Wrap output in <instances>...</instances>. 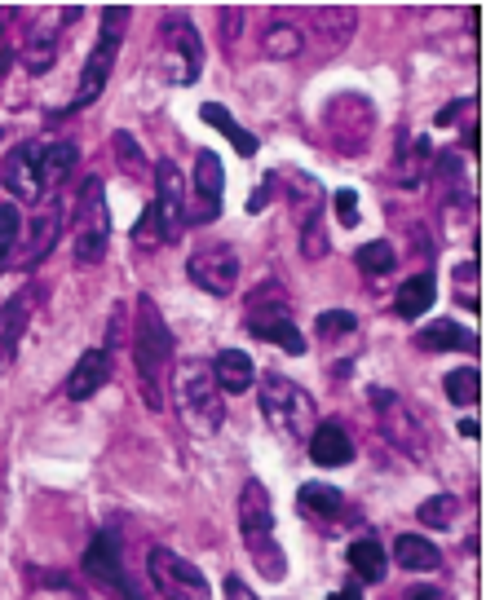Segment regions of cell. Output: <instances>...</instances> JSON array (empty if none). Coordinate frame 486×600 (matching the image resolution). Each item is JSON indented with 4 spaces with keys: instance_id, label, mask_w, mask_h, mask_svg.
Instances as JSON below:
<instances>
[{
    "instance_id": "8",
    "label": "cell",
    "mask_w": 486,
    "mask_h": 600,
    "mask_svg": "<svg viewBox=\"0 0 486 600\" xmlns=\"http://www.w3.org/2000/svg\"><path fill=\"white\" fill-rule=\"evenodd\" d=\"M146 574H151L155 592H160L164 600H213V592H208V578L199 574V565L182 561V556L168 552V548L146 552Z\"/></svg>"
},
{
    "instance_id": "4",
    "label": "cell",
    "mask_w": 486,
    "mask_h": 600,
    "mask_svg": "<svg viewBox=\"0 0 486 600\" xmlns=\"http://www.w3.org/2000/svg\"><path fill=\"white\" fill-rule=\"evenodd\" d=\"M261 415L292 442H310L314 424H319L310 393L301 384H292L288 375H274V371L261 375Z\"/></svg>"
},
{
    "instance_id": "23",
    "label": "cell",
    "mask_w": 486,
    "mask_h": 600,
    "mask_svg": "<svg viewBox=\"0 0 486 600\" xmlns=\"http://www.w3.org/2000/svg\"><path fill=\"white\" fill-rule=\"evenodd\" d=\"M416 349H425V353H442V349L478 353V336H473V331H464L460 323H451V318H438L433 327L416 331Z\"/></svg>"
},
{
    "instance_id": "7",
    "label": "cell",
    "mask_w": 486,
    "mask_h": 600,
    "mask_svg": "<svg viewBox=\"0 0 486 600\" xmlns=\"http://www.w3.org/2000/svg\"><path fill=\"white\" fill-rule=\"evenodd\" d=\"M129 23V9H102V36H98V49L89 53V62H84V75H80V89H76V102L71 106H89L102 98V89H107L111 71H115V58H120V31Z\"/></svg>"
},
{
    "instance_id": "16",
    "label": "cell",
    "mask_w": 486,
    "mask_h": 600,
    "mask_svg": "<svg viewBox=\"0 0 486 600\" xmlns=\"http://www.w3.org/2000/svg\"><path fill=\"white\" fill-rule=\"evenodd\" d=\"M221 159L213 155V150H199V159H195V225H208V221H217V212H221Z\"/></svg>"
},
{
    "instance_id": "43",
    "label": "cell",
    "mask_w": 486,
    "mask_h": 600,
    "mask_svg": "<svg viewBox=\"0 0 486 600\" xmlns=\"http://www.w3.org/2000/svg\"><path fill=\"white\" fill-rule=\"evenodd\" d=\"M9 67H14V49H0V80H5Z\"/></svg>"
},
{
    "instance_id": "3",
    "label": "cell",
    "mask_w": 486,
    "mask_h": 600,
    "mask_svg": "<svg viewBox=\"0 0 486 600\" xmlns=\"http://www.w3.org/2000/svg\"><path fill=\"white\" fill-rule=\"evenodd\" d=\"M173 402H177L186 433L195 437H213L226 424V393L217 389L213 362H195V358L182 362L173 371Z\"/></svg>"
},
{
    "instance_id": "2",
    "label": "cell",
    "mask_w": 486,
    "mask_h": 600,
    "mask_svg": "<svg viewBox=\"0 0 486 600\" xmlns=\"http://www.w3.org/2000/svg\"><path fill=\"white\" fill-rule=\"evenodd\" d=\"M239 534H243V548H248L252 565H257L270 583H283V574H288V556H283L279 534H274L270 490L261 486L257 477L243 481V490H239Z\"/></svg>"
},
{
    "instance_id": "34",
    "label": "cell",
    "mask_w": 486,
    "mask_h": 600,
    "mask_svg": "<svg viewBox=\"0 0 486 600\" xmlns=\"http://www.w3.org/2000/svg\"><path fill=\"white\" fill-rule=\"evenodd\" d=\"M456 512H460L456 495H438V499H425V503H420V508H416V517L425 521V525H438V530H442V525H451V521H456Z\"/></svg>"
},
{
    "instance_id": "45",
    "label": "cell",
    "mask_w": 486,
    "mask_h": 600,
    "mask_svg": "<svg viewBox=\"0 0 486 600\" xmlns=\"http://www.w3.org/2000/svg\"><path fill=\"white\" fill-rule=\"evenodd\" d=\"M460 437H478V420H460Z\"/></svg>"
},
{
    "instance_id": "14",
    "label": "cell",
    "mask_w": 486,
    "mask_h": 600,
    "mask_svg": "<svg viewBox=\"0 0 486 600\" xmlns=\"http://www.w3.org/2000/svg\"><path fill=\"white\" fill-rule=\"evenodd\" d=\"M36 300H40L36 287H23V292L14 300H5V309H0V371L14 362L18 345H23V331L31 323V314H36Z\"/></svg>"
},
{
    "instance_id": "29",
    "label": "cell",
    "mask_w": 486,
    "mask_h": 600,
    "mask_svg": "<svg viewBox=\"0 0 486 600\" xmlns=\"http://www.w3.org/2000/svg\"><path fill=\"white\" fill-rule=\"evenodd\" d=\"M350 565H354V574L363 578V583H380L385 578V548L367 534V539H354L350 543Z\"/></svg>"
},
{
    "instance_id": "37",
    "label": "cell",
    "mask_w": 486,
    "mask_h": 600,
    "mask_svg": "<svg viewBox=\"0 0 486 600\" xmlns=\"http://www.w3.org/2000/svg\"><path fill=\"white\" fill-rule=\"evenodd\" d=\"M301 252H305V261H323V252H327L323 217H310V221H305V230H301Z\"/></svg>"
},
{
    "instance_id": "11",
    "label": "cell",
    "mask_w": 486,
    "mask_h": 600,
    "mask_svg": "<svg viewBox=\"0 0 486 600\" xmlns=\"http://www.w3.org/2000/svg\"><path fill=\"white\" fill-rule=\"evenodd\" d=\"M186 278L199 287V292H208V296H230V292H235V283H239V256H235V248L213 243V248L190 252Z\"/></svg>"
},
{
    "instance_id": "41",
    "label": "cell",
    "mask_w": 486,
    "mask_h": 600,
    "mask_svg": "<svg viewBox=\"0 0 486 600\" xmlns=\"http://www.w3.org/2000/svg\"><path fill=\"white\" fill-rule=\"evenodd\" d=\"M226 600H257L248 592V583L243 578H226Z\"/></svg>"
},
{
    "instance_id": "35",
    "label": "cell",
    "mask_w": 486,
    "mask_h": 600,
    "mask_svg": "<svg viewBox=\"0 0 486 600\" xmlns=\"http://www.w3.org/2000/svg\"><path fill=\"white\" fill-rule=\"evenodd\" d=\"M314 331H319V340L350 336V331H358V318L350 314V309H327V314H319V323H314Z\"/></svg>"
},
{
    "instance_id": "28",
    "label": "cell",
    "mask_w": 486,
    "mask_h": 600,
    "mask_svg": "<svg viewBox=\"0 0 486 600\" xmlns=\"http://www.w3.org/2000/svg\"><path fill=\"white\" fill-rule=\"evenodd\" d=\"M199 115H204V124H213L217 133H226L230 142H235V150H239L243 159H252V155H257V137H252L248 128H239V124H235V115H230V111H221L217 102H204V106H199Z\"/></svg>"
},
{
    "instance_id": "32",
    "label": "cell",
    "mask_w": 486,
    "mask_h": 600,
    "mask_svg": "<svg viewBox=\"0 0 486 600\" xmlns=\"http://www.w3.org/2000/svg\"><path fill=\"white\" fill-rule=\"evenodd\" d=\"M442 389H447V398L456 406H473L482 393V375H478V367H456V371H447Z\"/></svg>"
},
{
    "instance_id": "25",
    "label": "cell",
    "mask_w": 486,
    "mask_h": 600,
    "mask_svg": "<svg viewBox=\"0 0 486 600\" xmlns=\"http://www.w3.org/2000/svg\"><path fill=\"white\" fill-rule=\"evenodd\" d=\"M310 23L319 27V36H323V53H336V49H345V40L354 36V9H314L310 14Z\"/></svg>"
},
{
    "instance_id": "6",
    "label": "cell",
    "mask_w": 486,
    "mask_h": 600,
    "mask_svg": "<svg viewBox=\"0 0 486 600\" xmlns=\"http://www.w3.org/2000/svg\"><path fill=\"white\" fill-rule=\"evenodd\" d=\"M160 45H164V71L173 84H195L199 71H204V40H199L195 23L182 14V9H173V14H164V31H160Z\"/></svg>"
},
{
    "instance_id": "12",
    "label": "cell",
    "mask_w": 486,
    "mask_h": 600,
    "mask_svg": "<svg viewBox=\"0 0 486 600\" xmlns=\"http://www.w3.org/2000/svg\"><path fill=\"white\" fill-rule=\"evenodd\" d=\"M58 234H62V208H58V203H49V212H40V217L27 225L23 239L14 243L5 270H31V265H40L49 252H54Z\"/></svg>"
},
{
    "instance_id": "22",
    "label": "cell",
    "mask_w": 486,
    "mask_h": 600,
    "mask_svg": "<svg viewBox=\"0 0 486 600\" xmlns=\"http://www.w3.org/2000/svg\"><path fill=\"white\" fill-rule=\"evenodd\" d=\"M213 375L221 393H248L257 384V367H252V358L243 349H221L213 358Z\"/></svg>"
},
{
    "instance_id": "27",
    "label": "cell",
    "mask_w": 486,
    "mask_h": 600,
    "mask_svg": "<svg viewBox=\"0 0 486 600\" xmlns=\"http://www.w3.org/2000/svg\"><path fill=\"white\" fill-rule=\"evenodd\" d=\"M438 190L447 203H469V177H464V155H456V150H447V155H438Z\"/></svg>"
},
{
    "instance_id": "46",
    "label": "cell",
    "mask_w": 486,
    "mask_h": 600,
    "mask_svg": "<svg viewBox=\"0 0 486 600\" xmlns=\"http://www.w3.org/2000/svg\"><path fill=\"white\" fill-rule=\"evenodd\" d=\"M9 18H14V14H9V9H0V40H5V27H9ZM0 49H5V45H0Z\"/></svg>"
},
{
    "instance_id": "17",
    "label": "cell",
    "mask_w": 486,
    "mask_h": 600,
    "mask_svg": "<svg viewBox=\"0 0 486 600\" xmlns=\"http://www.w3.org/2000/svg\"><path fill=\"white\" fill-rule=\"evenodd\" d=\"M107 380H111V353L107 349H84L80 362L67 375V398L89 402L98 389H107Z\"/></svg>"
},
{
    "instance_id": "40",
    "label": "cell",
    "mask_w": 486,
    "mask_h": 600,
    "mask_svg": "<svg viewBox=\"0 0 486 600\" xmlns=\"http://www.w3.org/2000/svg\"><path fill=\"white\" fill-rule=\"evenodd\" d=\"M133 239H137V243H164V239H160V221H155V208L142 212V221L133 225Z\"/></svg>"
},
{
    "instance_id": "9",
    "label": "cell",
    "mask_w": 486,
    "mask_h": 600,
    "mask_svg": "<svg viewBox=\"0 0 486 600\" xmlns=\"http://www.w3.org/2000/svg\"><path fill=\"white\" fill-rule=\"evenodd\" d=\"M372 402H376V411H380V428H385L389 442L403 450V455H411V459H425V450H429V428L420 424L416 406L403 402L398 393H389V389H376Z\"/></svg>"
},
{
    "instance_id": "20",
    "label": "cell",
    "mask_w": 486,
    "mask_h": 600,
    "mask_svg": "<svg viewBox=\"0 0 486 600\" xmlns=\"http://www.w3.org/2000/svg\"><path fill=\"white\" fill-rule=\"evenodd\" d=\"M301 49H305V31H301V23L288 14V9H279V14L270 18L266 36H261V53H266V58H274V62H292Z\"/></svg>"
},
{
    "instance_id": "13",
    "label": "cell",
    "mask_w": 486,
    "mask_h": 600,
    "mask_svg": "<svg viewBox=\"0 0 486 600\" xmlns=\"http://www.w3.org/2000/svg\"><path fill=\"white\" fill-rule=\"evenodd\" d=\"M248 331L257 340H270V345H279V349H288V353H305V336L297 331V318L288 314V305L283 300H261L257 309L248 314Z\"/></svg>"
},
{
    "instance_id": "44",
    "label": "cell",
    "mask_w": 486,
    "mask_h": 600,
    "mask_svg": "<svg viewBox=\"0 0 486 600\" xmlns=\"http://www.w3.org/2000/svg\"><path fill=\"white\" fill-rule=\"evenodd\" d=\"M327 600H363V596H358V587H341V592L327 596Z\"/></svg>"
},
{
    "instance_id": "15",
    "label": "cell",
    "mask_w": 486,
    "mask_h": 600,
    "mask_svg": "<svg viewBox=\"0 0 486 600\" xmlns=\"http://www.w3.org/2000/svg\"><path fill=\"white\" fill-rule=\"evenodd\" d=\"M0 181L18 203H40L45 186L36 177V146H14L5 155V168H0Z\"/></svg>"
},
{
    "instance_id": "31",
    "label": "cell",
    "mask_w": 486,
    "mask_h": 600,
    "mask_svg": "<svg viewBox=\"0 0 486 600\" xmlns=\"http://www.w3.org/2000/svg\"><path fill=\"white\" fill-rule=\"evenodd\" d=\"M301 508L310 512V517H336V512H341V490L323 486V481H305L301 486Z\"/></svg>"
},
{
    "instance_id": "36",
    "label": "cell",
    "mask_w": 486,
    "mask_h": 600,
    "mask_svg": "<svg viewBox=\"0 0 486 600\" xmlns=\"http://www.w3.org/2000/svg\"><path fill=\"white\" fill-rule=\"evenodd\" d=\"M18 234H23V217H18L14 208H5V203H0V270H5V261H9V252H14Z\"/></svg>"
},
{
    "instance_id": "24",
    "label": "cell",
    "mask_w": 486,
    "mask_h": 600,
    "mask_svg": "<svg viewBox=\"0 0 486 600\" xmlns=\"http://www.w3.org/2000/svg\"><path fill=\"white\" fill-rule=\"evenodd\" d=\"M54 58H58V31L54 23H36L27 31V40H23V67L31 75H45L49 67H54Z\"/></svg>"
},
{
    "instance_id": "19",
    "label": "cell",
    "mask_w": 486,
    "mask_h": 600,
    "mask_svg": "<svg viewBox=\"0 0 486 600\" xmlns=\"http://www.w3.org/2000/svg\"><path fill=\"white\" fill-rule=\"evenodd\" d=\"M84 574H93L98 583H107V587H120L124 578V565H120V534L115 530H102L98 539L89 543V552H84Z\"/></svg>"
},
{
    "instance_id": "26",
    "label": "cell",
    "mask_w": 486,
    "mask_h": 600,
    "mask_svg": "<svg viewBox=\"0 0 486 600\" xmlns=\"http://www.w3.org/2000/svg\"><path fill=\"white\" fill-rule=\"evenodd\" d=\"M394 561L403 565V570L429 574V570H438V565H442V556H438V548H433L429 539H420V534H398V543H394Z\"/></svg>"
},
{
    "instance_id": "30",
    "label": "cell",
    "mask_w": 486,
    "mask_h": 600,
    "mask_svg": "<svg viewBox=\"0 0 486 600\" xmlns=\"http://www.w3.org/2000/svg\"><path fill=\"white\" fill-rule=\"evenodd\" d=\"M433 296H438V283H433L429 274L407 278L403 292H398V314H403V318H420V314H429Z\"/></svg>"
},
{
    "instance_id": "21",
    "label": "cell",
    "mask_w": 486,
    "mask_h": 600,
    "mask_svg": "<svg viewBox=\"0 0 486 600\" xmlns=\"http://www.w3.org/2000/svg\"><path fill=\"white\" fill-rule=\"evenodd\" d=\"M76 159H80L76 142H45V146H36V177H40V186L58 190L62 181L76 173Z\"/></svg>"
},
{
    "instance_id": "33",
    "label": "cell",
    "mask_w": 486,
    "mask_h": 600,
    "mask_svg": "<svg viewBox=\"0 0 486 600\" xmlns=\"http://www.w3.org/2000/svg\"><path fill=\"white\" fill-rule=\"evenodd\" d=\"M358 270L363 274H389L398 265V252H394V243H385V239H376V243H367V248H358Z\"/></svg>"
},
{
    "instance_id": "1",
    "label": "cell",
    "mask_w": 486,
    "mask_h": 600,
    "mask_svg": "<svg viewBox=\"0 0 486 600\" xmlns=\"http://www.w3.org/2000/svg\"><path fill=\"white\" fill-rule=\"evenodd\" d=\"M173 362V331L160 318L151 296H137V318H133V367L142 380V402L151 411L164 406V371Z\"/></svg>"
},
{
    "instance_id": "38",
    "label": "cell",
    "mask_w": 486,
    "mask_h": 600,
    "mask_svg": "<svg viewBox=\"0 0 486 600\" xmlns=\"http://www.w3.org/2000/svg\"><path fill=\"white\" fill-rule=\"evenodd\" d=\"M336 221H341L345 225V230H354V225H358V195H354V190H336Z\"/></svg>"
},
{
    "instance_id": "18",
    "label": "cell",
    "mask_w": 486,
    "mask_h": 600,
    "mask_svg": "<svg viewBox=\"0 0 486 600\" xmlns=\"http://www.w3.org/2000/svg\"><path fill=\"white\" fill-rule=\"evenodd\" d=\"M310 459L319 468H345V464H354V442H350V433H345V424H336V420L314 424V433H310Z\"/></svg>"
},
{
    "instance_id": "5",
    "label": "cell",
    "mask_w": 486,
    "mask_h": 600,
    "mask_svg": "<svg viewBox=\"0 0 486 600\" xmlns=\"http://www.w3.org/2000/svg\"><path fill=\"white\" fill-rule=\"evenodd\" d=\"M111 248V212H107V186L102 177H84L76 199V261L98 265Z\"/></svg>"
},
{
    "instance_id": "42",
    "label": "cell",
    "mask_w": 486,
    "mask_h": 600,
    "mask_svg": "<svg viewBox=\"0 0 486 600\" xmlns=\"http://www.w3.org/2000/svg\"><path fill=\"white\" fill-rule=\"evenodd\" d=\"M403 600H447V596H442L438 587H411V592H407Z\"/></svg>"
},
{
    "instance_id": "10",
    "label": "cell",
    "mask_w": 486,
    "mask_h": 600,
    "mask_svg": "<svg viewBox=\"0 0 486 600\" xmlns=\"http://www.w3.org/2000/svg\"><path fill=\"white\" fill-rule=\"evenodd\" d=\"M155 221H160V239L177 243L186 230V181L177 173L173 159H160L155 164Z\"/></svg>"
},
{
    "instance_id": "39",
    "label": "cell",
    "mask_w": 486,
    "mask_h": 600,
    "mask_svg": "<svg viewBox=\"0 0 486 600\" xmlns=\"http://www.w3.org/2000/svg\"><path fill=\"white\" fill-rule=\"evenodd\" d=\"M111 142H115V159H124V164H129V168H146L142 150H137V142H133L129 133H115Z\"/></svg>"
}]
</instances>
